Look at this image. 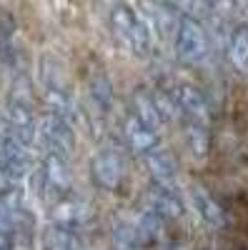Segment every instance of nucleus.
<instances>
[{"instance_id": "obj_1", "label": "nucleus", "mask_w": 248, "mask_h": 250, "mask_svg": "<svg viewBox=\"0 0 248 250\" xmlns=\"http://www.w3.org/2000/svg\"><path fill=\"white\" fill-rule=\"evenodd\" d=\"M176 53L185 65H203L211 55V38L203 23L193 15H180L176 28Z\"/></svg>"}, {"instance_id": "obj_2", "label": "nucleus", "mask_w": 248, "mask_h": 250, "mask_svg": "<svg viewBox=\"0 0 248 250\" xmlns=\"http://www.w3.org/2000/svg\"><path fill=\"white\" fill-rule=\"evenodd\" d=\"M113 28L120 35V40L126 43L135 55H146L151 48V33L146 23L131 10V8H115L113 10Z\"/></svg>"}, {"instance_id": "obj_3", "label": "nucleus", "mask_w": 248, "mask_h": 250, "mask_svg": "<svg viewBox=\"0 0 248 250\" xmlns=\"http://www.w3.org/2000/svg\"><path fill=\"white\" fill-rule=\"evenodd\" d=\"M38 133H40V140H43L48 145V150L50 155H63L73 150V130H70V125L66 120H60L55 115H48L38 123Z\"/></svg>"}, {"instance_id": "obj_4", "label": "nucleus", "mask_w": 248, "mask_h": 250, "mask_svg": "<svg viewBox=\"0 0 248 250\" xmlns=\"http://www.w3.org/2000/svg\"><path fill=\"white\" fill-rule=\"evenodd\" d=\"M180 115H185V123H196V125H211V108H208V98H205L196 85H180L176 93Z\"/></svg>"}, {"instance_id": "obj_5", "label": "nucleus", "mask_w": 248, "mask_h": 250, "mask_svg": "<svg viewBox=\"0 0 248 250\" xmlns=\"http://www.w3.org/2000/svg\"><path fill=\"white\" fill-rule=\"evenodd\" d=\"M146 163H148V173H151L156 188L176 193V188H178V165H176V160L168 153L153 150V153L146 155Z\"/></svg>"}, {"instance_id": "obj_6", "label": "nucleus", "mask_w": 248, "mask_h": 250, "mask_svg": "<svg viewBox=\"0 0 248 250\" xmlns=\"http://www.w3.org/2000/svg\"><path fill=\"white\" fill-rule=\"evenodd\" d=\"M193 203H196V208H198L201 218L205 220V225L216 228V230H223V228L231 223L228 213H225V208L218 203V198H213L208 190H205V188L193 185Z\"/></svg>"}, {"instance_id": "obj_7", "label": "nucleus", "mask_w": 248, "mask_h": 250, "mask_svg": "<svg viewBox=\"0 0 248 250\" xmlns=\"http://www.w3.org/2000/svg\"><path fill=\"white\" fill-rule=\"evenodd\" d=\"M43 183L50 193L58 195V200H63V193L70 188V168L63 155H48L43 163Z\"/></svg>"}, {"instance_id": "obj_8", "label": "nucleus", "mask_w": 248, "mask_h": 250, "mask_svg": "<svg viewBox=\"0 0 248 250\" xmlns=\"http://www.w3.org/2000/svg\"><path fill=\"white\" fill-rule=\"evenodd\" d=\"M93 175H95V180H98L103 188L115 190V188L123 183V165H120V158H118L115 153H111V150L95 155V160H93Z\"/></svg>"}, {"instance_id": "obj_9", "label": "nucleus", "mask_w": 248, "mask_h": 250, "mask_svg": "<svg viewBox=\"0 0 248 250\" xmlns=\"http://www.w3.org/2000/svg\"><path fill=\"white\" fill-rule=\"evenodd\" d=\"M123 138H126V143L131 145V148L135 150V153H153V148H156V133L153 130H148L146 125H143L133 113L128 115V120H126V125H123Z\"/></svg>"}, {"instance_id": "obj_10", "label": "nucleus", "mask_w": 248, "mask_h": 250, "mask_svg": "<svg viewBox=\"0 0 248 250\" xmlns=\"http://www.w3.org/2000/svg\"><path fill=\"white\" fill-rule=\"evenodd\" d=\"M148 208L165 223V220H176L183 215V203L178 198V193H168V190H160V188L153 185L151 198H148Z\"/></svg>"}, {"instance_id": "obj_11", "label": "nucleus", "mask_w": 248, "mask_h": 250, "mask_svg": "<svg viewBox=\"0 0 248 250\" xmlns=\"http://www.w3.org/2000/svg\"><path fill=\"white\" fill-rule=\"evenodd\" d=\"M225 53H228L231 65L248 75V25H236L233 33L228 35V45H225Z\"/></svg>"}, {"instance_id": "obj_12", "label": "nucleus", "mask_w": 248, "mask_h": 250, "mask_svg": "<svg viewBox=\"0 0 248 250\" xmlns=\"http://www.w3.org/2000/svg\"><path fill=\"white\" fill-rule=\"evenodd\" d=\"M133 115H135L143 125H146L148 130H153V133L163 125V118H160V113H158V108H156L153 98H151L148 93H143V90H138L135 98H133Z\"/></svg>"}, {"instance_id": "obj_13", "label": "nucleus", "mask_w": 248, "mask_h": 250, "mask_svg": "<svg viewBox=\"0 0 248 250\" xmlns=\"http://www.w3.org/2000/svg\"><path fill=\"white\" fill-rule=\"evenodd\" d=\"M185 140H188V148L196 158H205L211 148V138H208V128L205 125H196V123H185Z\"/></svg>"}, {"instance_id": "obj_14", "label": "nucleus", "mask_w": 248, "mask_h": 250, "mask_svg": "<svg viewBox=\"0 0 248 250\" xmlns=\"http://www.w3.org/2000/svg\"><path fill=\"white\" fill-rule=\"evenodd\" d=\"M45 250H78L75 238L63 228H50L45 233Z\"/></svg>"}, {"instance_id": "obj_15", "label": "nucleus", "mask_w": 248, "mask_h": 250, "mask_svg": "<svg viewBox=\"0 0 248 250\" xmlns=\"http://www.w3.org/2000/svg\"><path fill=\"white\" fill-rule=\"evenodd\" d=\"M0 250H13L10 238H8V235H3V233H0Z\"/></svg>"}]
</instances>
